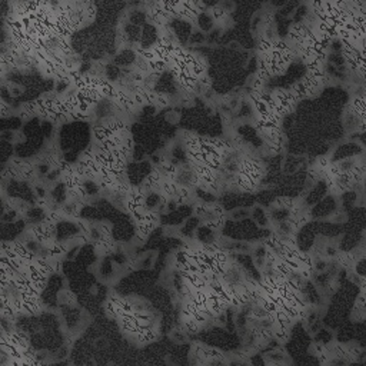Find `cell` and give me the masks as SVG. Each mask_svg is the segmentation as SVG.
I'll use <instances>...</instances> for the list:
<instances>
[{"label": "cell", "instance_id": "obj_1", "mask_svg": "<svg viewBox=\"0 0 366 366\" xmlns=\"http://www.w3.org/2000/svg\"><path fill=\"white\" fill-rule=\"evenodd\" d=\"M0 106H1V117H7L9 116V104H7V102H4V100H1V103H0Z\"/></svg>", "mask_w": 366, "mask_h": 366}]
</instances>
